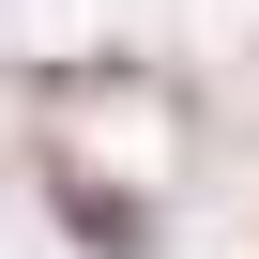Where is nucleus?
Wrapping results in <instances>:
<instances>
[{"instance_id": "f257e3e1", "label": "nucleus", "mask_w": 259, "mask_h": 259, "mask_svg": "<svg viewBox=\"0 0 259 259\" xmlns=\"http://www.w3.org/2000/svg\"><path fill=\"white\" fill-rule=\"evenodd\" d=\"M46 198H61V229H76L92 259H153V213H138V198H122V183H92V168H61Z\"/></svg>"}]
</instances>
